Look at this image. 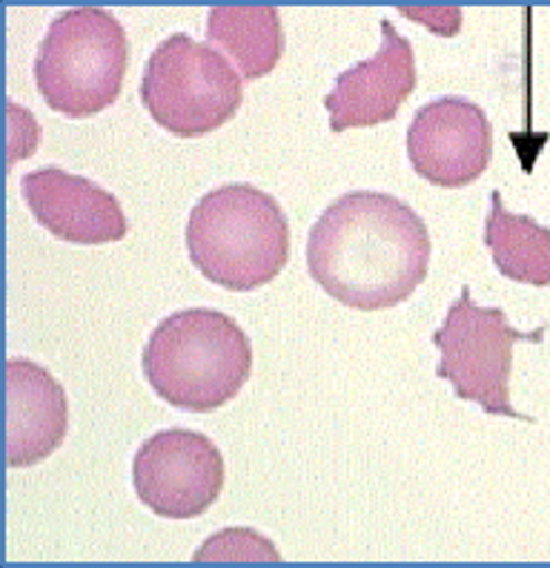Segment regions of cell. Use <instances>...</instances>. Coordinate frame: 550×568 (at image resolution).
<instances>
[{
	"mask_svg": "<svg viewBox=\"0 0 550 568\" xmlns=\"http://www.w3.org/2000/svg\"><path fill=\"white\" fill-rule=\"evenodd\" d=\"M421 215L390 193L353 190L318 215L307 236V271L353 311H387L412 296L430 267Z\"/></svg>",
	"mask_w": 550,
	"mask_h": 568,
	"instance_id": "obj_1",
	"label": "cell"
},
{
	"mask_svg": "<svg viewBox=\"0 0 550 568\" xmlns=\"http://www.w3.org/2000/svg\"><path fill=\"white\" fill-rule=\"evenodd\" d=\"M186 253L206 282L233 293L258 291L289 258L287 215L253 184H221L190 210Z\"/></svg>",
	"mask_w": 550,
	"mask_h": 568,
	"instance_id": "obj_2",
	"label": "cell"
},
{
	"mask_svg": "<svg viewBox=\"0 0 550 568\" xmlns=\"http://www.w3.org/2000/svg\"><path fill=\"white\" fill-rule=\"evenodd\" d=\"M253 374V345L233 316L210 307L172 313L144 347V376L166 405L210 414L238 396Z\"/></svg>",
	"mask_w": 550,
	"mask_h": 568,
	"instance_id": "obj_3",
	"label": "cell"
},
{
	"mask_svg": "<svg viewBox=\"0 0 550 568\" xmlns=\"http://www.w3.org/2000/svg\"><path fill=\"white\" fill-rule=\"evenodd\" d=\"M130 43L124 23L98 7L69 9L49 23L34 58V83L49 106L90 119L124 90Z\"/></svg>",
	"mask_w": 550,
	"mask_h": 568,
	"instance_id": "obj_4",
	"label": "cell"
},
{
	"mask_svg": "<svg viewBox=\"0 0 550 568\" xmlns=\"http://www.w3.org/2000/svg\"><path fill=\"white\" fill-rule=\"evenodd\" d=\"M141 101L166 132L201 139L241 110L244 78L215 47L175 32L146 61Z\"/></svg>",
	"mask_w": 550,
	"mask_h": 568,
	"instance_id": "obj_5",
	"label": "cell"
},
{
	"mask_svg": "<svg viewBox=\"0 0 550 568\" xmlns=\"http://www.w3.org/2000/svg\"><path fill=\"white\" fill-rule=\"evenodd\" d=\"M542 339L544 327L516 331L502 307L476 305L470 287H461L459 298L447 307L445 325L434 333V345L441 351L436 376L454 385L456 399L479 405L485 414L533 423L510 405V371L519 342Z\"/></svg>",
	"mask_w": 550,
	"mask_h": 568,
	"instance_id": "obj_6",
	"label": "cell"
},
{
	"mask_svg": "<svg viewBox=\"0 0 550 568\" xmlns=\"http://www.w3.org/2000/svg\"><path fill=\"white\" fill-rule=\"evenodd\" d=\"M224 457L206 434L170 428L152 434L132 459L138 499L164 520H195L224 491Z\"/></svg>",
	"mask_w": 550,
	"mask_h": 568,
	"instance_id": "obj_7",
	"label": "cell"
},
{
	"mask_svg": "<svg viewBox=\"0 0 550 568\" xmlns=\"http://www.w3.org/2000/svg\"><path fill=\"white\" fill-rule=\"evenodd\" d=\"M407 159L436 187H468L485 175L493 159L488 112L468 98L445 95L430 101L407 126Z\"/></svg>",
	"mask_w": 550,
	"mask_h": 568,
	"instance_id": "obj_8",
	"label": "cell"
},
{
	"mask_svg": "<svg viewBox=\"0 0 550 568\" xmlns=\"http://www.w3.org/2000/svg\"><path fill=\"white\" fill-rule=\"evenodd\" d=\"M416 90V58L405 36L390 21H381V47L373 58L344 70L336 87L324 98L330 112V130L387 124Z\"/></svg>",
	"mask_w": 550,
	"mask_h": 568,
	"instance_id": "obj_9",
	"label": "cell"
},
{
	"mask_svg": "<svg viewBox=\"0 0 550 568\" xmlns=\"http://www.w3.org/2000/svg\"><path fill=\"white\" fill-rule=\"evenodd\" d=\"M21 193L34 222L69 244H110L126 236V215L112 193L61 166L23 175Z\"/></svg>",
	"mask_w": 550,
	"mask_h": 568,
	"instance_id": "obj_10",
	"label": "cell"
},
{
	"mask_svg": "<svg viewBox=\"0 0 550 568\" xmlns=\"http://www.w3.org/2000/svg\"><path fill=\"white\" fill-rule=\"evenodd\" d=\"M69 430V399L47 367L29 359L7 362V463L32 468L52 457Z\"/></svg>",
	"mask_w": 550,
	"mask_h": 568,
	"instance_id": "obj_11",
	"label": "cell"
},
{
	"mask_svg": "<svg viewBox=\"0 0 550 568\" xmlns=\"http://www.w3.org/2000/svg\"><path fill=\"white\" fill-rule=\"evenodd\" d=\"M206 41L233 61L244 81H258L284 55L282 14L275 7H215L206 14Z\"/></svg>",
	"mask_w": 550,
	"mask_h": 568,
	"instance_id": "obj_12",
	"label": "cell"
},
{
	"mask_svg": "<svg viewBox=\"0 0 550 568\" xmlns=\"http://www.w3.org/2000/svg\"><path fill=\"white\" fill-rule=\"evenodd\" d=\"M485 244L496 271L505 278L533 287H550V227L533 215L508 213L502 193H490V213L485 222Z\"/></svg>",
	"mask_w": 550,
	"mask_h": 568,
	"instance_id": "obj_13",
	"label": "cell"
},
{
	"mask_svg": "<svg viewBox=\"0 0 550 568\" xmlns=\"http://www.w3.org/2000/svg\"><path fill=\"white\" fill-rule=\"evenodd\" d=\"M195 562H278V548L253 528H224L193 555Z\"/></svg>",
	"mask_w": 550,
	"mask_h": 568,
	"instance_id": "obj_14",
	"label": "cell"
},
{
	"mask_svg": "<svg viewBox=\"0 0 550 568\" xmlns=\"http://www.w3.org/2000/svg\"><path fill=\"white\" fill-rule=\"evenodd\" d=\"M399 12L412 21H421L434 29L436 36H456V29L461 27V12L454 7H445L434 12V7H399Z\"/></svg>",
	"mask_w": 550,
	"mask_h": 568,
	"instance_id": "obj_15",
	"label": "cell"
}]
</instances>
